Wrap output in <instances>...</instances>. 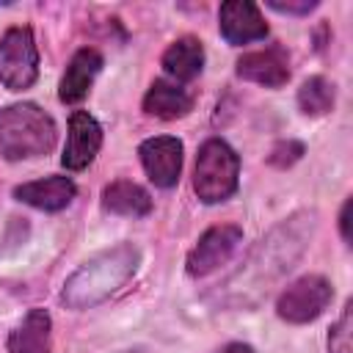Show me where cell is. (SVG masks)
Masks as SVG:
<instances>
[{
    "label": "cell",
    "mask_w": 353,
    "mask_h": 353,
    "mask_svg": "<svg viewBox=\"0 0 353 353\" xmlns=\"http://www.w3.org/2000/svg\"><path fill=\"white\" fill-rule=\"evenodd\" d=\"M306 218L309 215H295L287 223H281L279 229H273L268 234V240H262L259 248L251 254L245 270L240 273V281L254 279L256 281L254 290H268V284L273 279H279L284 270H290L312 234V221L306 223Z\"/></svg>",
    "instance_id": "3957f363"
},
{
    "label": "cell",
    "mask_w": 353,
    "mask_h": 353,
    "mask_svg": "<svg viewBox=\"0 0 353 353\" xmlns=\"http://www.w3.org/2000/svg\"><path fill=\"white\" fill-rule=\"evenodd\" d=\"M301 154H303V143H298V141H281V143L273 146V152H270V163L284 168V165H292Z\"/></svg>",
    "instance_id": "ffe728a7"
},
{
    "label": "cell",
    "mask_w": 353,
    "mask_h": 353,
    "mask_svg": "<svg viewBox=\"0 0 353 353\" xmlns=\"http://www.w3.org/2000/svg\"><path fill=\"white\" fill-rule=\"evenodd\" d=\"M163 69L174 80H193L204 69V47L196 36H182L176 39L165 52H163Z\"/></svg>",
    "instance_id": "2e32d148"
},
{
    "label": "cell",
    "mask_w": 353,
    "mask_h": 353,
    "mask_svg": "<svg viewBox=\"0 0 353 353\" xmlns=\"http://www.w3.org/2000/svg\"><path fill=\"white\" fill-rule=\"evenodd\" d=\"M331 298H334L331 281L325 276L309 273V276H301L298 281H292L279 295L276 312L287 323H309V320H314V317H320L325 312Z\"/></svg>",
    "instance_id": "8992f818"
},
{
    "label": "cell",
    "mask_w": 353,
    "mask_h": 353,
    "mask_svg": "<svg viewBox=\"0 0 353 353\" xmlns=\"http://www.w3.org/2000/svg\"><path fill=\"white\" fill-rule=\"evenodd\" d=\"M8 353H52V320L44 309H30L8 334Z\"/></svg>",
    "instance_id": "5bb4252c"
},
{
    "label": "cell",
    "mask_w": 353,
    "mask_h": 353,
    "mask_svg": "<svg viewBox=\"0 0 353 353\" xmlns=\"http://www.w3.org/2000/svg\"><path fill=\"white\" fill-rule=\"evenodd\" d=\"M99 146H102L99 121L88 110H74L69 116V135H66V146H63V154H61L63 168H69V171L88 168L94 163Z\"/></svg>",
    "instance_id": "ba28073f"
},
{
    "label": "cell",
    "mask_w": 353,
    "mask_h": 353,
    "mask_svg": "<svg viewBox=\"0 0 353 353\" xmlns=\"http://www.w3.org/2000/svg\"><path fill=\"white\" fill-rule=\"evenodd\" d=\"M58 141L55 121L33 102H17L0 110V154L6 160H30L47 154Z\"/></svg>",
    "instance_id": "7a4b0ae2"
},
{
    "label": "cell",
    "mask_w": 353,
    "mask_h": 353,
    "mask_svg": "<svg viewBox=\"0 0 353 353\" xmlns=\"http://www.w3.org/2000/svg\"><path fill=\"white\" fill-rule=\"evenodd\" d=\"M143 110L154 119L171 121V119H182L193 110V97L179 88L176 83L168 80H154L143 97Z\"/></svg>",
    "instance_id": "9a60e30c"
},
{
    "label": "cell",
    "mask_w": 353,
    "mask_h": 353,
    "mask_svg": "<svg viewBox=\"0 0 353 353\" xmlns=\"http://www.w3.org/2000/svg\"><path fill=\"white\" fill-rule=\"evenodd\" d=\"M141 251L132 243H119L88 262H83L61 290V301L69 309H91L116 295L138 270Z\"/></svg>",
    "instance_id": "6da1fadb"
},
{
    "label": "cell",
    "mask_w": 353,
    "mask_h": 353,
    "mask_svg": "<svg viewBox=\"0 0 353 353\" xmlns=\"http://www.w3.org/2000/svg\"><path fill=\"white\" fill-rule=\"evenodd\" d=\"M218 353H254V347H251V345H245V342H232V345L221 347Z\"/></svg>",
    "instance_id": "603a6c76"
},
{
    "label": "cell",
    "mask_w": 353,
    "mask_h": 353,
    "mask_svg": "<svg viewBox=\"0 0 353 353\" xmlns=\"http://www.w3.org/2000/svg\"><path fill=\"white\" fill-rule=\"evenodd\" d=\"M240 243H243V229L234 223H221L207 229L188 254V273L199 279L218 270L223 262H229V256L237 251Z\"/></svg>",
    "instance_id": "52a82bcc"
},
{
    "label": "cell",
    "mask_w": 353,
    "mask_h": 353,
    "mask_svg": "<svg viewBox=\"0 0 353 353\" xmlns=\"http://www.w3.org/2000/svg\"><path fill=\"white\" fill-rule=\"evenodd\" d=\"M350 334H353V301L345 303L336 325L328 334V353H353Z\"/></svg>",
    "instance_id": "d6986e66"
},
{
    "label": "cell",
    "mask_w": 353,
    "mask_h": 353,
    "mask_svg": "<svg viewBox=\"0 0 353 353\" xmlns=\"http://www.w3.org/2000/svg\"><path fill=\"white\" fill-rule=\"evenodd\" d=\"M237 176H240L237 152L221 138L204 141L199 154H196V168H193V190H196V196L204 204L226 201L237 190Z\"/></svg>",
    "instance_id": "277c9868"
},
{
    "label": "cell",
    "mask_w": 353,
    "mask_h": 353,
    "mask_svg": "<svg viewBox=\"0 0 353 353\" xmlns=\"http://www.w3.org/2000/svg\"><path fill=\"white\" fill-rule=\"evenodd\" d=\"M39 77V52L33 30L19 25L8 28L0 39V83L11 91H25Z\"/></svg>",
    "instance_id": "5b68a950"
},
{
    "label": "cell",
    "mask_w": 353,
    "mask_h": 353,
    "mask_svg": "<svg viewBox=\"0 0 353 353\" xmlns=\"http://www.w3.org/2000/svg\"><path fill=\"white\" fill-rule=\"evenodd\" d=\"M102 207L108 212H116V215L141 218L152 210V199L141 185H135L130 179H119L102 190Z\"/></svg>",
    "instance_id": "e0dca14e"
},
{
    "label": "cell",
    "mask_w": 353,
    "mask_h": 353,
    "mask_svg": "<svg viewBox=\"0 0 353 353\" xmlns=\"http://www.w3.org/2000/svg\"><path fill=\"white\" fill-rule=\"evenodd\" d=\"M99 69H102V55H99L94 47L77 50V52L72 55V61H69L63 77H61V85H58L61 102H69V105L80 102V99L88 94V88H91L94 77L99 74Z\"/></svg>",
    "instance_id": "4fadbf2b"
},
{
    "label": "cell",
    "mask_w": 353,
    "mask_h": 353,
    "mask_svg": "<svg viewBox=\"0 0 353 353\" xmlns=\"http://www.w3.org/2000/svg\"><path fill=\"white\" fill-rule=\"evenodd\" d=\"M143 171L157 188H174L182 171V141L171 135H157L141 143L138 149Z\"/></svg>",
    "instance_id": "9c48e42d"
},
{
    "label": "cell",
    "mask_w": 353,
    "mask_h": 353,
    "mask_svg": "<svg viewBox=\"0 0 353 353\" xmlns=\"http://www.w3.org/2000/svg\"><path fill=\"white\" fill-rule=\"evenodd\" d=\"M336 102V88L325 77H309L298 88V105L306 116H325Z\"/></svg>",
    "instance_id": "ac0fdd59"
},
{
    "label": "cell",
    "mask_w": 353,
    "mask_h": 353,
    "mask_svg": "<svg viewBox=\"0 0 353 353\" xmlns=\"http://www.w3.org/2000/svg\"><path fill=\"white\" fill-rule=\"evenodd\" d=\"M77 188L69 176H44V179H36V182H25L19 188H14V196L36 210H44V212H58L63 207L72 204Z\"/></svg>",
    "instance_id": "7c38bea8"
},
{
    "label": "cell",
    "mask_w": 353,
    "mask_h": 353,
    "mask_svg": "<svg viewBox=\"0 0 353 353\" xmlns=\"http://www.w3.org/2000/svg\"><path fill=\"white\" fill-rule=\"evenodd\" d=\"M350 207H353V201L347 199L342 204V212H339V229H342V240L345 243H350Z\"/></svg>",
    "instance_id": "7402d4cb"
},
{
    "label": "cell",
    "mask_w": 353,
    "mask_h": 353,
    "mask_svg": "<svg viewBox=\"0 0 353 353\" xmlns=\"http://www.w3.org/2000/svg\"><path fill=\"white\" fill-rule=\"evenodd\" d=\"M237 74L243 80H251V83H259L268 88H279L290 80V58L281 47L245 52L243 58H237Z\"/></svg>",
    "instance_id": "8fae6325"
},
{
    "label": "cell",
    "mask_w": 353,
    "mask_h": 353,
    "mask_svg": "<svg viewBox=\"0 0 353 353\" xmlns=\"http://www.w3.org/2000/svg\"><path fill=\"white\" fill-rule=\"evenodd\" d=\"M268 6L273 11H281V14H309L312 8H317L314 0H301V3H276V0H270Z\"/></svg>",
    "instance_id": "44dd1931"
},
{
    "label": "cell",
    "mask_w": 353,
    "mask_h": 353,
    "mask_svg": "<svg viewBox=\"0 0 353 353\" xmlns=\"http://www.w3.org/2000/svg\"><path fill=\"white\" fill-rule=\"evenodd\" d=\"M218 28L229 44H248L268 36V22L248 0H229L218 8Z\"/></svg>",
    "instance_id": "30bf717a"
}]
</instances>
